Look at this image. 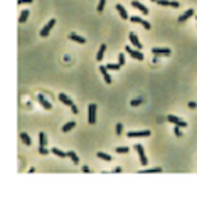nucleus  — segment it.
I'll return each instance as SVG.
<instances>
[{"instance_id":"obj_17","label":"nucleus","mask_w":197,"mask_h":197,"mask_svg":"<svg viewBox=\"0 0 197 197\" xmlns=\"http://www.w3.org/2000/svg\"><path fill=\"white\" fill-rule=\"evenodd\" d=\"M57 98H59V101H61L62 105H66V106H71V105H73V100H71L69 96H66L64 93H61V95L57 96Z\"/></svg>"},{"instance_id":"obj_37","label":"nucleus","mask_w":197,"mask_h":197,"mask_svg":"<svg viewBox=\"0 0 197 197\" xmlns=\"http://www.w3.org/2000/svg\"><path fill=\"white\" fill-rule=\"evenodd\" d=\"M83 172H84V174H89L91 170H89V167H88V165H84V167H83Z\"/></svg>"},{"instance_id":"obj_23","label":"nucleus","mask_w":197,"mask_h":197,"mask_svg":"<svg viewBox=\"0 0 197 197\" xmlns=\"http://www.w3.org/2000/svg\"><path fill=\"white\" fill-rule=\"evenodd\" d=\"M29 19V10H22L20 17H19V24H25Z\"/></svg>"},{"instance_id":"obj_10","label":"nucleus","mask_w":197,"mask_h":197,"mask_svg":"<svg viewBox=\"0 0 197 197\" xmlns=\"http://www.w3.org/2000/svg\"><path fill=\"white\" fill-rule=\"evenodd\" d=\"M128 37H130V42L133 44V47L140 51V49H142V42L138 41V37H136V34H135V32H130V35H128Z\"/></svg>"},{"instance_id":"obj_40","label":"nucleus","mask_w":197,"mask_h":197,"mask_svg":"<svg viewBox=\"0 0 197 197\" xmlns=\"http://www.w3.org/2000/svg\"><path fill=\"white\" fill-rule=\"evenodd\" d=\"M152 2H157V0H152Z\"/></svg>"},{"instance_id":"obj_20","label":"nucleus","mask_w":197,"mask_h":197,"mask_svg":"<svg viewBox=\"0 0 197 197\" xmlns=\"http://www.w3.org/2000/svg\"><path fill=\"white\" fill-rule=\"evenodd\" d=\"M20 140L24 142V145H32V140H30V136H29L25 131H22L20 133Z\"/></svg>"},{"instance_id":"obj_22","label":"nucleus","mask_w":197,"mask_h":197,"mask_svg":"<svg viewBox=\"0 0 197 197\" xmlns=\"http://www.w3.org/2000/svg\"><path fill=\"white\" fill-rule=\"evenodd\" d=\"M51 152H52L56 157H61V158H66V157H68V152H62V150H59V148H52Z\"/></svg>"},{"instance_id":"obj_36","label":"nucleus","mask_w":197,"mask_h":197,"mask_svg":"<svg viewBox=\"0 0 197 197\" xmlns=\"http://www.w3.org/2000/svg\"><path fill=\"white\" fill-rule=\"evenodd\" d=\"M32 2H34V0H19L17 4H19V5H25V4H32Z\"/></svg>"},{"instance_id":"obj_19","label":"nucleus","mask_w":197,"mask_h":197,"mask_svg":"<svg viewBox=\"0 0 197 197\" xmlns=\"http://www.w3.org/2000/svg\"><path fill=\"white\" fill-rule=\"evenodd\" d=\"M73 128H76V121H68L64 126H62V133H68V131H71Z\"/></svg>"},{"instance_id":"obj_38","label":"nucleus","mask_w":197,"mask_h":197,"mask_svg":"<svg viewBox=\"0 0 197 197\" xmlns=\"http://www.w3.org/2000/svg\"><path fill=\"white\" fill-rule=\"evenodd\" d=\"M196 106H197V103H196V101H190V103H189V108H192V109H194Z\"/></svg>"},{"instance_id":"obj_21","label":"nucleus","mask_w":197,"mask_h":197,"mask_svg":"<svg viewBox=\"0 0 197 197\" xmlns=\"http://www.w3.org/2000/svg\"><path fill=\"white\" fill-rule=\"evenodd\" d=\"M39 143H41V147H47V136H46L44 131L39 133Z\"/></svg>"},{"instance_id":"obj_35","label":"nucleus","mask_w":197,"mask_h":197,"mask_svg":"<svg viewBox=\"0 0 197 197\" xmlns=\"http://www.w3.org/2000/svg\"><path fill=\"white\" fill-rule=\"evenodd\" d=\"M69 108H71V111H73V113H74V115H78V113H79V109H78V106H76L74 103H73V105H71V106H69Z\"/></svg>"},{"instance_id":"obj_7","label":"nucleus","mask_w":197,"mask_h":197,"mask_svg":"<svg viewBox=\"0 0 197 197\" xmlns=\"http://www.w3.org/2000/svg\"><path fill=\"white\" fill-rule=\"evenodd\" d=\"M196 15V10L194 8H189V10H185L180 17H179V24H184V22H187L190 19V17H194Z\"/></svg>"},{"instance_id":"obj_39","label":"nucleus","mask_w":197,"mask_h":197,"mask_svg":"<svg viewBox=\"0 0 197 197\" xmlns=\"http://www.w3.org/2000/svg\"><path fill=\"white\" fill-rule=\"evenodd\" d=\"M113 172H115V174H120V172H121V169H120V167H116V169H113Z\"/></svg>"},{"instance_id":"obj_15","label":"nucleus","mask_w":197,"mask_h":197,"mask_svg":"<svg viewBox=\"0 0 197 197\" xmlns=\"http://www.w3.org/2000/svg\"><path fill=\"white\" fill-rule=\"evenodd\" d=\"M116 10H118V14H120V17H121L123 20H126V19H130V17H128V12L125 10V7H123L121 4H118V5H116Z\"/></svg>"},{"instance_id":"obj_29","label":"nucleus","mask_w":197,"mask_h":197,"mask_svg":"<svg viewBox=\"0 0 197 197\" xmlns=\"http://www.w3.org/2000/svg\"><path fill=\"white\" fill-rule=\"evenodd\" d=\"M105 5H106V0H100V4H98V8H96V10H98V12H103V10H105Z\"/></svg>"},{"instance_id":"obj_25","label":"nucleus","mask_w":197,"mask_h":197,"mask_svg":"<svg viewBox=\"0 0 197 197\" xmlns=\"http://www.w3.org/2000/svg\"><path fill=\"white\" fill-rule=\"evenodd\" d=\"M96 157H98V158H101V160H105V162H111V157H109L108 153H103V152H98V153H96Z\"/></svg>"},{"instance_id":"obj_28","label":"nucleus","mask_w":197,"mask_h":197,"mask_svg":"<svg viewBox=\"0 0 197 197\" xmlns=\"http://www.w3.org/2000/svg\"><path fill=\"white\" fill-rule=\"evenodd\" d=\"M106 69L108 71H118L120 69V64H106Z\"/></svg>"},{"instance_id":"obj_6","label":"nucleus","mask_w":197,"mask_h":197,"mask_svg":"<svg viewBox=\"0 0 197 197\" xmlns=\"http://www.w3.org/2000/svg\"><path fill=\"white\" fill-rule=\"evenodd\" d=\"M126 136H128V138H143V136H150V130H143V131H128Z\"/></svg>"},{"instance_id":"obj_2","label":"nucleus","mask_w":197,"mask_h":197,"mask_svg":"<svg viewBox=\"0 0 197 197\" xmlns=\"http://www.w3.org/2000/svg\"><path fill=\"white\" fill-rule=\"evenodd\" d=\"M96 109H98V106L95 103H91L88 106V123L89 125H95L96 123Z\"/></svg>"},{"instance_id":"obj_32","label":"nucleus","mask_w":197,"mask_h":197,"mask_svg":"<svg viewBox=\"0 0 197 197\" xmlns=\"http://www.w3.org/2000/svg\"><path fill=\"white\" fill-rule=\"evenodd\" d=\"M118 64H120V68L125 64V54H118Z\"/></svg>"},{"instance_id":"obj_3","label":"nucleus","mask_w":197,"mask_h":197,"mask_svg":"<svg viewBox=\"0 0 197 197\" xmlns=\"http://www.w3.org/2000/svg\"><path fill=\"white\" fill-rule=\"evenodd\" d=\"M54 25H56V19H51V20H49L47 24L42 27V30L39 32V35H41V37H47V35L51 34V30H52V27H54Z\"/></svg>"},{"instance_id":"obj_14","label":"nucleus","mask_w":197,"mask_h":197,"mask_svg":"<svg viewBox=\"0 0 197 197\" xmlns=\"http://www.w3.org/2000/svg\"><path fill=\"white\" fill-rule=\"evenodd\" d=\"M131 5H133V7L135 8H138V10H140V12H143V15H147L150 12L148 8L145 7V5H143V4H140V2H136V0H133V2H131Z\"/></svg>"},{"instance_id":"obj_30","label":"nucleus","mask_w":197,"mask_h":197,"mask_svg":"<svg viewBox=\"0 0 197 197\" xmlns=\"http://www.w3.org/2000/svg\"><path fill=\"white\" fill-rule=\"evenodd\" d=\"M115 131H116V135H121V133H123V125H121V123H116Z\"/></svg>"},{"instance_id":"obj_12","label":"nucleus","mask_w":197,"mask_h":197,"mask_svg":"<svg viewBox=\"0 0 197 197\" xmlns=\"http://www.w3.org/2000/svg\"><path fill=\"white\" fill-rule=\"evenodd\" d=\"M100 71H101L103 78H105V83H106V84H111V76H109L106 66H103V64H101V66H100Z\"/></svg>"},{"instance_id":"obj_4","label":"nucleus","mask_w":197,"mask_h":197,"mask_svg":"<svg viewBox=\"0 0 197 197\" xmlns=\"http://www.w3.org/2000/svg\"><path fill=\"white\" fill-rule=\"evenodd\" d=\"M135 150L138 152V155H140V163H142V167H147V163H148V158L145 155V152H143V147L140 143H136L135 145Z\"/></svg>"},{"instance_id":"obj_41","label":"nucleus","mask_w":197,"mask_h":197,"mask_svg":"<svg viewBox=\"0 0 197 197\" xmlns=\"http://www.w3.org/2000/svg\"><path fill=\"white\" fill-rule=\"evenodd\" d=\"M196 19H197V15H196Z\"/></svg>"},{"instance_id":"obj_1","label":"nucleus","mask_w":197,"mask_h":197,"mask_svg":"<svg viewBox=\"0 0 197 197\" xmlns=\"http://www.w3.org/2000/svg\"><path fill=\"white\" fill-rule=\"evenodd\" d=\"M125 51L130 54V57H133V59H136V61H143V59H145L143 52H140L138 49H133V47H130V46H126V47H125Z\"/></svg>"},{"instance_id":"obj_8","label":"nucleus","mask_w":197,"mask_h":197,"mask_svg":"<svg viewBox=\"0 0 197 197\" xmlns=\"http://www.w3.org/2000/svg\"><path fill=\"white\" fill-rule=\"evenodd\" d=\"M152 52H153V56H170L172 54L170 47H153Z\"/></svg>"},{"instance_id":"obj_34","label":"nucleus","mask_w":197,"mask_h":197,"mask_svg":"<svg viewBox=\"0 0 197 197\" xmlns=\"http://www.w3.org/2000/svg\"><path fill=\"white\" fill-rule=\"evenodd\" d=\"M39 153H41V155H47V153H49L47 147H41V148H39Z\"/></svg>"},{"instance_id":"obj_33","label":"nucleus","mask_w":197,"mask_h":197,"mask_svg":"<svg viewBox=\"0 0 197 197\" xmlns=\"http://www.w3.org/2000/svg\"><path fill=\"white\" fill-rule=\"evenodd\" d=\"M174 133H175L177 136H182V128H180V126H177V125H175V128H174Z\"/></svg>"},{"instance_id":"obj_16","label":"nucleus","mask_w":197,"mask_h":197,"mask_svg":"<svg viewBox=\"0 0 197 197\" xmlns=\"http://www.w3.org/2000/svg\"><path fill=\"white\" fill-rule=\"evenodd\" d=\"M69 39L74 41V42H79V44H84V42H86V37H81V35H78L76 32H71V34H69Z\"/></svg>"},{"instance_id":"obj_11","label":"nucleus","mask_w":197,"mask_h":197,"mask_svg":"<svg viewBox=\"0 0 197 197\" xmlns=\"http://www.w3.org/2000/svg\"><path fill=\"white\" fill-rule=\"evenodd\" d=\"M130 20H131V22H136V24H142V25H143L145 29H147V30H148V29L152 27V25H150V22L143 20L142 17H136V15H135V17H130Z\"/></svg>"},{"instance_id":"obj_9","label":"nucleus","mask_w":197,"mask_h":197,"mask_svg":"<svg viewBox=\"0 0 197 197\" xmlns=\"http://www.w3.org/2000/svg\"><path fill=\"white\" fill-rule=\"evenodd\" d=\"M157 4L162 5V7H174V8L179 7V2H175V0H157Z\"/></svg>"},{"instance_id":"obj_13","label":"nucleus","mask_w":197,"mask_h":197,"mask_svg":"<svg viewBox=\"0 0 197 197\" xmlns=\"http://www.w3.org/2000/svg\"><path fill=\"white\" fill-rule=\"evenodd\" d=\"M37 100H39V103L42 105V108H44V109H51V108H52L51 101H47V100L44 98V95H37Z\"/></svg>"},{"instance_id":"obj_5","label":"nucleus","mask_w":197,"mask_h":197,"mask_svg":"<svg viewBox=\"0 0 197 197\" xmlns=\"http://www.w3.org/2000/svg\"><path fill=\"white\" fill-rule=\"evenodd\" d=\"M167 121H169V123H174V125L180 126V128H185V126H187V121L180 120V118H179V116H175V115H169V116H167Z\"/></svg>"},{"instance_id":"obj_24","label":"nucleus","mask_w":197,"mask_h":197,"mask_svg":"<svg viewBox=\"0 0 197 197\" xmlns=\"http://www.w3.org/2000/svg\"><path fill=\"white\" fill-rule=\"evenodd\" d=\"M68 157L71 158V160H73V163H76V165L79 163V157L76 155V152H71V150H69V152H68Z\"/></svg>"},{"instance_id":"obj_18","label":"nucleus","mask_w":197,"mask_h":197,"mask_svg":"<svg viewBox=\"0 0 197 197\" xmlns=\"http://www.w3.org/2000/svg\"><path fill=\"white\" fill-rule=\"evenodd\" d=\"M105 52H106V46H105V44H101V46H100V49H98V54H96V61H98V62L103 61V56H105Z\"/></svg>"},{"instance_id":"obj_26","label":"nucleus","mask_w":197,"mask_h":197,"mask_svg":"<svg viewBox=\"0 0 197 197\" xmlns=\"http://www.w3.org/2000/svg\"><path fill=\"white\" fill-rule=\"evenodd\" d=\"M158 172H162L160 167H155V169H145V170H142L140 174H158Z\"/></svg>"},{"instance_id":"obj_27","label":"nucleus","mask_w":197,"mask_h":197,"mask_svg":"<svg viewBox=\"0 0 197 197\" xmlns=\"http://www.w3.org/2000/svg\"><path fill=\"white\" fill-rule=\"evenodd\" d=\"M142 103H143V98H136V100H131L130 105H131V106H140Z\"/></svg>"},{"instance_id":"obj_31","label":"nucleus","mask_w":197,"mask_h":197,"mask_svg":"<svg viewBox=\"0 0 197 197\" xmlns=\"http://www.w3.org/2000/svg\"><path fill=\"white\" fill-rule=\"evenodd\" d=\"M128 147H118L116 148V153H128Z\"/></svg>"}]
</instances>
